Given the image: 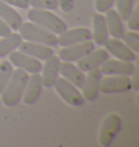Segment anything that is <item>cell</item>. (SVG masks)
Wrapping results in <instances>:
<instances>
[{"mask_svg":"<svg viewBox=\"0 0 139 147\" xmlns=\"http://www.w3.org/2000/svg\"><path fill=\"white\" fill-rule=\"evenodd\" d=\"M87 76L85 77L82 89V95L85 101L93 102L99 95L100 92V81L102 78V73L100 68H95L87 71Z\"/></svg>","mask_w":139,"mask_h":147,"instance_id":"obj_7","label":"cell"},{"mask_svg":"<svg viewBox=\"0 0 139 147\" xmlns=\"http://www.w3.org/2000/svg\"><path fill=\"white\" fill-rule=\"evenodd\" d=\"M12 73H13L12 64L9 61H2L0 63V94L3 91L7 83L9 82Z\"/></svg>","mask_w":139,"mask_h":147,"instance_id":"obj_23","label":"cell"},{"mask_svg":"<svg viewBox=\"0 0 139 147\" xmlns=\"http://www.w3.org/2000/svg\"><path fill=\"white\" fill-rule=\"evenodd\" d=\"M28 73L21 68L13 70L9 82L7 83L3 91L1 92V102L7 107L18 105L22 100L24 90L28 81Z\"/></svg>","mask_w":139,"mask_h":147,"instance_id":"obj_1","label":"cell"},{"mask_svg":"<svg viewBox=\"0 0 139 147\" xmlns=\"http://www.w3.org/2000/svg\"><path fill=\"white\" fill-rule=\"evenodd\" d=\"M60 64L61 60L59 56L57 55H51L49 59L45 61V64L42 67V87L45 88H52L53 83L59 77V70H60Z\"/></svg>","mask_w":139,"mask_h":147,"instance_id":"obj_15","label":"cell"},{"mask_svg":"<svg viewBox=\"0 0 139 147\" xmlns=\"http://www.w3.org/2000/svg\"><path fill=\"white\" fill-rule=\"evenodd\" d=\"M53 88L61 98L67 104L75 107H80L84 105L85 98L83 97L82 93L78 91L77 87H75L73 83H71L65 78L58 77L53 83Z\"/></svg>","mask_w":139,"mask_h":147,"instance_id":"obj_5","label":"cell"},{"mask_svg":"<svg viewBox=\"0 0 139 147\" xmlns=\"http://www.w3.org/2000/svg\"><path fill=\"white\" fill-rule=\"evenodd\" d=\"M58 2L63 12H70L74 7V0H58Z\"/></svg>","mask_w":139,"mask_h":147,"instance_id":"obj_29","label":"cell"},{"mask_svg":"<svg viewBox=\"0 0 139 147\" xmlns=\"http://www.w3.org/2000/svg\"><path fill=\"white\" fill-rule=\"evenodd\" d=\"M12 32V29L8 24L5 23L2 18H0V37H5L9 36Z\"/></svg>","mask_w":139,"mask_h":147,"instance_id":"obj_30","label":"cell"},{"mask_svg":"<svg viewBox=\"0 0 139 147\" xmlns=\"http://www.w3.org/2000/svg\"><path fill=\"white\" fill-rule=\"evenodd\" d=\"M102 75L108 76H130L136 70V66L132 62L108 59L99 67Z\"/></svg>","mask_w":139,"mask_h":147,"instance_id":"obj_11","label":"cell"},{"mask_svg":"<svg viewBox=\"0 0 139 147\" xmlns=\"http://www.w3.org/2000/svg\"><path fill=\"white\" fill-rule=\"evenodd\" d=\"M115 0H96L95 1V8L99 13H106L108 10L111 9L114 5Z\"/></svg>","mask_w":139,"mask_h":147,"instance_id":"obj_27","label":"cell"},{"mask_svg":"<svg viewBox=\"0 0 139 147\" xmlns=\"http://www.w3.org/2000/svg\"><path fill=\"white\" fill-rule=\"evenodd\" d=\"M123 41L129 49L134 51L135 53L139 52V34L137 32H124V35L122 37Z\"/></svg>","mask_w":139,"mask_h":147,"instance_id":"obj_24","label":"cell"},{"mask_svg":"<svg viewBox=\"0 0 139 147\" xmlns=\"http://www.w3.org/2000/svg\"><path fill=\"white\" fill-rule=\"evenodd\" d=\"M2 38L3 39L0 40V57H5L15 51L23 41V38L19 32H11L9 36Z\"/></svg>","mask_w":139,"mask_h":147,"instance_id":"obj_21","label":"cell"},{"mask_svg":"<svg viewBox=\"0 0 139 147\" xmlns=\"http://www.w3.org/2000/svg\"><path fill=\"white\" fill-rule=\"evenodd\" d=\"M127 26L137 32L139 29V7L136 5V8L133 9V12L127 18Z\"/></svg>","mask_w":139,"mask_h":147,"instance_id":"obj_26","label":"cell"},{"mask_svg":"<svg viewBox=\"0 0 139 147\" xmlns=\"http://www.w3.org/2000/svg\"><path fill=\"white\" fill-rule=\"evenodd\" d=\"M109 59V53L106 49H98L93 50L90 53L79 59L77 62V67L82 71L87 73L89 70L100 67L106 61Z\"/></svg>","mask_w":139,"mask_h":147,"instance_id":"obj_13","label":"cell"},{"mask_svg":"<svg viewBox=\"0 0 139 147\" xmlns=\"http://www.w3.org/2000/svg\"><path fill=\"white\" fill-rule=\"evenodd\" d=\"M9 61L16 68H21L27 71L28 74H35L42 71V64L40 61L21 52V51H13L9 54Z\"/></svg>","mask_w":139,"mask_h":147,"instance_id":"obj_8","label":"cell"},{"mask_svg":"<svg viewBox=\"0 0 139 147\" xmlns=\"http://www.w3.org/2000/svg\"><path fill=\"white\" fill-rule=\"evenodd\" d=\"M18 32L26 41L37 42L49 47L58 46V37L56 34L33 22L22 23Z\"/></svg>","mask_w":139,"mask_h":147,"instance_id":"obj_2","label":"cell"},{"mask_svg":"<svg viewBox=\"0 0 139 147\" xmlns=\"http://www.w3.org/2000/svg\"><path fill=\"white\" fill-rule=\"evenodd\" d=\"M129 77H130V82H132V89H134L135 91H138L139 82H138V73H137V70H135Z\"/></svg>","mask_w":139,"mask_h":147,"instance_id":"obj_31","label":"cell"},{"mask_svg":"<svg viewBox=\"0 0 139 147\" xmlns=\"http://www.w3.org/2000/svg\"><path fill=\"white\" fill-rule=\"evenodd\" d=\"M93 50H95V43L91 40L63 47L59 51V59L62 62H76Z\"/></svg>","mask_w":139,"mask_h":147,"instance_id":"obj_6","label":"cell"},{"mask_svg":"<svg viewBox=\"0 0 139 147\" xmlns=\"http://www.w3.org/2000/svg\"><path fill=\"white\" fill-rule=\"evenodd\" d=\"M0 18L9 25L12 30L18 32L23 23V20L15 10L8 3L0 0Z\"/></svg>","mask_w":139,"mask_h":147,"instance_id":"obj_20","label":"cell"},{"mask_svg":"<svg viewBox=\"0 0 139 147\" xmlns=\"http://www.w3.org/2000/svg\"><path fill=\"white\" fill-rule=\"evenodd\" d=\"M122 129V119L117 114H109L103 119L100 129L98 141L103 147H110L113 144L117 134Z\"/></svg>","mask_w":139,"mask_h":147,"instance_id":"obj_4","label":"cell"},{"mask_svg":"<svg viewBox=\"0 0 139 147\" xmlns=\"http://www.w3.org/2000/svg\"><path fill=\"white\" fill-rule=\"evenodd\" d=\"M42 81L40 74H31V76L28 77V81L26 83L25 90H24L22 101H23L24 104H27V105L35 104L42 95Z\"/></svg>","mask_w":139,"mask_h":147,"instance_id":"obj_14","label":"cell"},{"mask_svg":"<svg viewBox=\"0 0 139 147\" xmlns=\"http://www.w3.org/2000/svg\"><path fill=\"white\" fill-rule=\"evenodd\" d=\"M18 49L21 52H23L27 55H31V56L39 61H46L51 55L55 54L51 47L32 41H22V43L20 45Z\"/></svg>","mask_w":139,"mask_h":147,"instance_id":"obj_16","label":"cell"},{"mask_svg":"<svg viewBox=\"0 0 139 147\" xmlns=\"http://www.w3.org/2000/svg\"><path fill=\"white\" fill-rule=\"evenodd\" d=\"M88 40H91V32L88 28L77 27L72 29L66 28L58 37V45L61 47H67Z\"/></svg>","mask_w":139,"mask_h":147,"instance_id":"obj_10","label":"cell"},{"mask_svg":"<svg viewBox=\"0 0 139 147\" xmlns=\"http://www.w3.org/2000/svg\"><path fill=\"white\" fill-rule=\"evenodd\" d=\"M27 18L42 27L46 28L56 35H60L66 29V24L59 16L50 12L49 10L31 9L27 11Z\"/></svg>","mask_w":139,"mask_h":147,"instance_id":"obj_3","label":"cell"},{"mask_svg":"<svg viewBox=\"0 0 139 147\" xmlns=\"http://www.w3.org/2000/svg\"><path fill=\"white\" fill-rule=\"evenodd\" d=\"M114 3L122 21H127L134 9V0H115Z\"/></svg>","mask_w":139,"mask_h":147,"instance_id":"obj_22","label":"cell"},{"mask_svg":"<svg viewBox=\"0 0 139 147\" xmlns=\"http://www.w3.org/2000/svg\"><path fill=\"white\" fill-rule=\"evenodd\" d=\"M29 5L34 9L56 10L59 7L58 0H29Z\"/></svg>","mask_w":139,"mask_h":147,"instance_id":"obj_25","label":"cell"},{"mask_svg":"<svg viewBox=\"0 0 139 147\" xmlns=\"http://www.w3.org/2000/svg\"><path fill=\"white\" fill-rule=\"evenodd\" d=\"M103 46L108 51V53L114 55L117 60L126 61V62H133L136 60V55L134 51L129 49L124 42L116 38H108L107 41L103 43Z\"/></svg>","mask_w":139,"mask_h":147,"instance_id":"obj_12","label":"cell"},{"mask_svg":"<svg viewBox=\"0 0 139 147\" xmlns=\"http://www.w3.org/2000/svg\"><path fill=\"white\" fill-rule=\"evenodd\" d=\"M106 23H107L108 32L109 35H111L112 38L121 39L124 35V26H123V21L120 18L116 10L109 9L106 12Z\"/></svg>","mask_w":139,"mask_h":147,"instance_id":"obj_19","label":"cell"},{"mask_svg":"<svg viewBox=\"0 0 139 147\" xmlns=\"http://www.w3.org/2000/svg\"><path fill=\"white\" fill-rule=\"evenodd\" d=\"M9 5L16 7L20 9H27L29 7V0H2Z\"/></svg>","mask_w":139,"mask_h":147,"instance_id":"obj_28","label":"cell"},{"mask_svg":"<svg viewBox=\"0 0 139 147\" xmlns=\"http://www.w3.org/2000/svg\"><path fill=\"white\" fill-rule=\"evenodd\" d=\"M59 74H61L63 78L69 80L71 83H73L75 87H83L86 75L76 65L72 64V62H62L60 64Z\"/></svg>","mask_w":139,"mask_h":147,"instance_id":"obj_18","label":"cell"},{"mask_svg":"<svg viewBox=\"0 0 139 147\" xmlns=\"http://www.w3.org/2000/svg\"><path fill=\"white\" fill-rule=\"evenodd\" d=\"M109 38L106 18L101 13L93 14V32H91V39H93V43L97 46H103V43L107 41Z\"/></svg>","mask_w":139,"mask_h":147,"instance_id":"obj_17","label":"cell"},{"mask_svg":"<svg viewBox=\"0 0 139 147\" xmlns=\"http://www.w3.org/2000/svg\"><path fill=\"white\" fill-rule=\"evenodd\" d=\"M132 89L129 76H109L101 78L100 91L107 94L127 92Z\"/></svg>","mask_w":139,"mask_h":147,"instance_id":"obj_9","label":"cell"}]
</instances>
